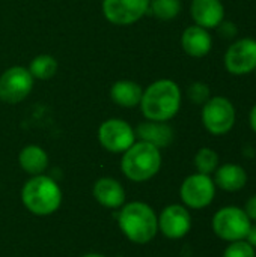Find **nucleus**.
<instances>
[{"mask_svg": "<svg viewBox=\"0 0 256 257\" xmlns=\"http://www.w3.org/2000/svg\"><path fill=\"white\" fill-rule=\"evenodd\" d=\"M94 197L104 208L116 209L125 202L124 187L113 178H101L94 185Z\"/></svg>", "mask_w": 256, "mask_h": 257, "instance_id": "dca6fc26", "label": "nucleus"}, {"mask_svg": "<svg viewBox=\"0 0 256 257\" xmlns=\"http://www.w3.org/2000/svg\"><path fill=\"white\" fill-rule=\"evenodd\" d=\"M249 125H250L252 131L256 134V104L250 108V113H249Z\"/></svg>", "mask_w": 256, "mask_h": 257, "instance_id": "cd10ccee", "label": "nucleus"}, {"mask_svg": "<svg viewBox=\"0 0 256 257\" xmlns=\"http://www.w3.org/2000/svg\"><path fill=\"white\" fill-rule=\"evenodd\" d=\"M213 181L219 190L226 193H237L247 185L249 175L243 166L237 163H225L220 164L213 173Z\"/></svg>", "mask_w": 256, "mask_h": 257, "instance_id": "4468645a", "label": "nucleus"}, {"mask_svg": "<svg viewBox=\"0 0 256 257\" xmlns=\"http://www.w3.org/2000/svg\"><path fill=\"white\" fill-rule=\"evenodd\" d=\"M244 212L247 214V217L250 218L252 223H256V194L252 197H249V200L244 203Z\"/></svg>", "mask_w": 256, "mask_h": 257, "instance_id": "a878e982", "label": "nucleus"}, {"mask_svg": "<svg viewBox=\"0 0 256 257\" xmlns=\"http://www.w3.org/2000/svg\"><path fill=\"white\" fill-rule=\"evenodd\" d=\"M137 136L142 142L151 143L155 148L161 149L172 143L174 140V130L166 122H154L148 120L137 126Z\"/></svg>", "mask_w": 256, "mask_h": 257, "instance_id": "f3484780", "label": "nucleus"}, {"mask_svg": "<svg viewBox=\"0 0 256 257\" xmlns=\"http://www.w3.org/2000/svg\"><path fill=\"white\" fill-rule=\"evenodd\" d=\"M222 257H256V250L246 239L234 241L228 244Z\"/></svg>", "mask_w": 256, "mask_h": 257, "instance_id": "5701e85b", "label": "nucleus"}, {"mask_svg": "<svg viewBox=\"0 0 256 257\" xmlns=\"http://www.w3.org/2000/svg\"><path fill=\"white\" fill-rule=\"evenodd\" d=\"M29 72L33 78L48 80L57 72V60L50 54H39L30 62Z\"/></svg>", "mask_w": 256, "mask_h": 257, "instance_id": "aec40b11", "label": "nucleus"}, {"mask_svg": "<svg viewBox=\"0 0 256 257\" xmlns=\"http://www.w3.org/2000/svg\"><path fill=\"white\" fill-rule=\"evenodd\" d=\"M204 128L216 137L226 136L231 133L237 122V110L232 101L226 96H211L201 111Z\"/></svg>", "mask_w": 256, "mask_h": 257, "instance_id": "39448f33", "label": "nucleus"}, {"mask_svg": "<svg viewBox=\"0 0 256 257\" xmlns=\"http://www.w3.org/2000/svg\"><path fill=\"white\" fill-rule=\"evenodd\" d=\"M223 65L231 75L244 77L256 69V39L238 38L226 50Z\"/></svg>", "mask_w": 256, "mask_h": 257, "instance_id": "6e6552de", "label": "nucleus"}, {"mask_svg": "<svg viewBox=\"0 0 256 257\" xmlns=\"http://www.w3.org/2000/svg\"><path fill=\"white\" fill-rule=\"evenodd\" d=\"M158 230L167 239H183L192 230V214L184 205H169L158 215Z\"/></svg>", "mask_w": 256, "mask_h": 257, "instance_id": "f8f14e48", "label": "nucleus"}, {"mask_svg": "<svg viewBox=\"0 0 256 257\" xmlns=\"http://www.w3.org/2000/svg\"><path fill=\"white\" fill-rule=\"evenodd\" d=\"M246 241L256 250V223H252V226H250V229H249V232L246 235Z\"/></svg>", "mask_w": 256, "mask_h": 257, "instance_id": "bb28decb", "label": "nucleus"}, {"mask_svg": "<svg viewBox=\"0 0 256 257\" xmlns=\"http://www.w3.org/2000/svg\"><path fill=\"white\" fill-rule=\"evenodd\" d=\"M195 167H196V172L198 173H202V175H213L217 167L220 166V158H219V154L211 149V148H201L196 155H195Z\"/></svg>", "mask_w": 256, "mask_h": 257, "instance_id": "412c9836", "label": "nucleus"}, {"mask_svg": "<svg viewBox=\"0 0 256 257\" xmlns=\"http://www.w3.org/2000/svg\"><path fill=\"white\" fill-rule=\"evenodd\" d=\"M161 169V152L151 143L134 142L121 160L122 173L134 182H145L154 178Z\"/></svg>", "mask_w": 256, "mask_h": 257, "instance_id": "20e7f679", "label": "nucleus"}, {"mask_svg": "<svg viewBox=\"0 0 256 257\" xmlns=\"http://www.w3.org/2000/svg\"><path fill=\"white\" fill-rule=\"evenodd\" d=\"M143 89L131 80H119L110 89V98L115 104L124 108H133L140 104Z\"/></svg>", "mask_w": 256, "mask_h": 257, "instance_id": "a211bd4d", "label": "nucleus"}, {"mask_svg": "<svg viewBox=\"0 0 256 257\" xmlns=\"http://www.w3.org/2000/svg\"><path fill=\"white\" fill-rule=\"evenodd\" d=\"M217 30L222 35V38H226V39H234L238 33V29L235 27V24L232 21H226V20H223L219 24Z\"/></svg>", "mask_w": 256, "mask_h": 257, "instance_id": "393cba45", "label": "nucleus"}, {"mask_svg": "<svg viewBox=\"0 0 256 257\" xmlns=\"http://www.w3.org/2000/svg\"><path fill=\"white\" fill-rule=\"evenodd\" d=\"M181 47L186 54L195 59L205 57L213 48V36L210 30L193 24L189 26L181 35Z\"/></svg>", "mask_w": 256, "mask_h": 257, "instance_id": "2eb2a0df", "label": "nucleus"}, {"mask_svg": "<svg viewBox=\"0 0 256 257\" xmlns=\"http://www.w3.org/2000/svg\"><path fill=\"white\" fill-rule=\"evenodd\" d=\"M217 187L213 176L193 173L187 176L180 187V197L189 209H204L210 206L216 197Z\"/></svg>", "mask_w": 256, "mask_h": 257, "instance_id": "0eeeda50", "label": "nucleus"}, {"mask_svg": "<svg viewBox=\"0 0 256 257\" xmlns=\"http://www.w3.org/2000/svg\"><path fill=\"white\" fill-rule=\"evenodd\" d=\"M18 163L26 173L36 176V175H42L47 170L48 155L42 148L36 145H29L21 149L18 155Z\"/></svg>", "mask_w": 256, "mask_h": 257, "instance_id": "6ab92c4d", "label": "nucleus"}, {"mask_svg": "<svg viewBox=\"0 0 256 257\" xmlns=\"http://www.w3.org/2000/svg\"><path fill=\"white\" fill-rule=\"evenodd\" d=\"M151 14L160 20L169 21L180 15L181 12V0H149Z\"/></svg>", "mask_w": 256, "mask_h": 257, "instance_id": "4be33fe9", "label": "nucleus"}, {"mask_svg": "<svg viewBox=\"0 0 256 257\" xmlns=\"http://www.w3.org/2000/svg\"><path fill=\"white\" fill-rule=\"evenodd\" d=\"M81 257H106L104 254H100V253H89V254H84Z\"/></svg>", "mask_w": 256, "mask_h": 257, "instance_id": "c85d7f7f", "label": "nucleus"}, {"mask_svg": "<svg viewBox=\"0 0 256 257\" xmlns=\"http://www.w3.org/2000/svg\"><path fill=\"white\" fill-rule=\"evenodd\" d=\"M118 223L124 235L134 244L152 241L158 232V217L154 209L143 202H131L122 208Z\"/></svg>", "mask_w": 256, "mask_h": 257, "instance_id": "f03ea898", "label": "nucleus"}, {"mask_svg": "<svg viewBox=\"0 0 256 257\" xmlns=\"http://www.w3.org/2000/svg\"><path fill=\"white\" fill-rule=\"evenodd\" d=\"M33 77L23 66H11L0 75V99L8 104L24 101L33 89Z\"/></svg>", "mask_w": 256, "mask_h": 257, "instance_id": "1a4fd4ad", "label": "nucleus"}, {"mask_svg": "<svg viewBox=\"0 0 256 257\" xmlns=\"http://www.w3.org/2000/svg\"><path fill=\"white\" fill-rule=\"evenodd\" d=\"M253 74H255V77H256V69H255V71H253Z\"/></svg>", "mask_w": 256, "mask_h": 257, "instance_id": "c756f323", "label": "nucleus"}, {"mask_svg": "<svg viewBox=\"0 0 256 257\" xmlns=\"http://www.w3.org/2000/svg\"><path fill=\"white\" fill-rule=\"evenodd\" d=\"M252 226L250 218L240 206H223L213 215L211 220V229L214 235L225 241V242H234L246 239V235Z\"/></svg>", "mask_w": 256, "mask_h": 257, "instance_id": "423d86ee", "label": "nucleus"}, {"mask_svg": "<svg viewBox=\"0 0 256 257\" xmlns=\"http://www.w3.org/2000/svg\"><path fill=\"white\" fill-rule=\"evenodd\" d=\"M21 202L32 214L45 217L56 212L62 205V190L54 179L36 175L23 185Z\"/></svg>", "mask_w": 256, "mask_h": 257, "instance_id": "7ed1b4c3", "label": "nucleus"}, {"mask_svg": "<svg viewBox=\"0 0 256 257\" xmlns=\"http://www.w3.org/2000/svg\"><path fill=\"white\" fill-rule=\"evenodd\" d=\"M190 15L195 24L211 30L225 20V5L222 0H192Z\"/></svg>", "mask_w": 256, "mask_h": 257, "instance_id": "ddd939ff", "label": "nucleus"}, {"mask_svg": "<svg viewBox=\"0 0 256 257\" xmlns=\"http://www.w3.org/2000/svg\"><path fill=\"white\" fill-rule=\"evenodd\" d=\"M187 96L192 102L204 105L211 98V90L207 83L204 81H195L187 89Z\"/></svg>", "mask_w": 256, "mask_h": 257, "instance_id": "b1692460", "label": "nucleus"}, {"mask_svg": "<svg viewBox=\"0 0 256 257\" xmlns=\"http://www.w3.org/2000/svg\"><path fill=\"white\" fill-rule=\"evenodd\" d=\"M134 130L122 119H107L98 128V140L101 146L113 154L125 152L134 143Z\"/></svg>", "mask_w": 256, "mask_h": 257, "instance_id": "9d476101", "label": "nucleus"}, {"mask_svg": "<svg viewBox=\"0 0 256 257\" xmlns=\"http://www.w3.org/2000/svg\"><path fill=\"white\" fill-rule=\"evenodd\" d=\"M149 9V0H103V12L115 26H130Z\"/></svg>", "mask_w": 256, "mask_h": 257, "instance_id": "9b49d317", "label": "nucleus"}, {"mask_svg": "<svg viewBox=\"0 0 256 257\" xmlns=\"http://www.w3.org/2000/svg\"><path fill=\"white\" fill-rule=\"evenodd\" d=\"M181 89L180 86L169 78H161L154 81L143 90L140 99L142 114L148 120L154 122H167L175 117L181 108Z\"/></svg>", "mask_w": 256, "mask_h": 257, "instance_id": "f257e3e1", "label": "nucleus"}]
</instances>
